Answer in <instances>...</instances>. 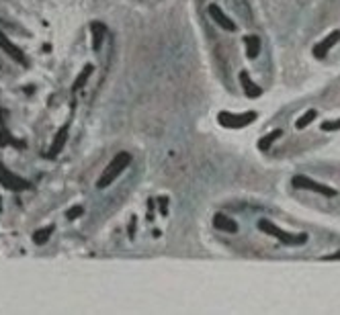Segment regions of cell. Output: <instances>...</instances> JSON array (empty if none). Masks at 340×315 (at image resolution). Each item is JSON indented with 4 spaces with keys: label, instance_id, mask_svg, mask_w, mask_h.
<instances>
[{
    "label": "cell",
    "instance_id": "cell-1",
    "mask_svg": "<svg viewBox=\"0 0 340 315\" xmlns=\"http://www.w3.org/2000/svg\"><path fill=\"white\" fill-rule=\"evenodd\" d=\"M129 164H131V155H129L127 151H119V153L113 158V160L107 164V168L103 170V174H101L96 187H99V189H105V187L113 185Z\"/></svg>",
    "mask_w": 340,
    "mask_h": 315
},
{
    "label": "cell",
    "instance_id": "cell-2",
    "mask_svg": "<svg viewBox=\"0 0 340 315\" xmlns=\"http://www.w3.org/2000/svg\"><path fill=\"white\" fill-rule=\"evenodd\" d=\"M258 229H260L262 233H266V235L277 238L283 246H301V244L307 242V233H289V231L281 229L279 225H275V223L269 221V219H260V221H258Z\"/></svg>",
    "mask_w": 340,
    "mask_h": 315
},
{
    "label": "cell",
    "instance_id": "cell-3",
    "mask_svg": "<svg viewBox=\"0 0 340 315\" xmlns=\"http://www.w3.org/2000/svg\"><path fill=\"white\" fill-rule=\"evenodd\" d=\"M291 185H293V189L311 191V193H318V195H322V197H326V199L338 197V191H336V189H332V187H328V185H322V182H318V180H313V178H309V176H303V174L293 176V178H291Z\"/></svg>",
    "mask_w": 340,
    "mask_h": 315
},
{
    "label": "cell",
    "instance_id": "cell-4",
    "mask_svg": "<svg viewBox=\"0 0 340 315\" xmlns=\"http://www.w3.org/2000/svg\"><path fill=\"white\" fill-rule=\"evenodd\" d=\"M256 115L254 111H246V113H240V115H234V113H228V111H220L217 115V123L224 127V129H244L248 127L250 123L256 121Z\"/></svg>",
    "mask_w": 340,
    "mask_h": 315
},
{
    "label": "cell",
    "instance_id": "cell-5",
    "mask_svg": "<svg viewBox=\"0 0 340 315\" xmlns=\"http://www.w3.org/2000/svg\"><path fill=\"white\" fill-rule=\"evenodd\" d=\"M0 187L11 191V193H23V191H29L31 185L29 180H25L23 176L15 174L13 170H9L3 162H0Z\"/></svg>",
    "mask_w": 340,
    "mask_h": 315
},
{
    "label": "cell",
    "instance_id": "cell-6",
    "mask_svg": "<svg viewBox=\"0 0 340 315\" xmlns=\"http://www.w3.org/2000/svg\"><path fill=\"white\" fill-rule=\"evenodd\" d=\"M0 49H3L13 62H17V64H21V66H27L29 62H27V56L23 54V49H19L9 37H7V33H3L0 31Z\"/></svg>",
    "mask_w": 340,
    "mask_h": 315
},
{
    "label": "cell",
    "instance_id": "cell-7",
    "mask_svg": "<svg viewBox=\"0 0 340 315\" xmlns=\"http://www.w3.org/2000/svg\"><path fill=\"white\" fill-rule=\"evenodd\" d=\"M340 41V31H332V33H328L322 41H318L315 45H313V58H318V60H324L328 54H330V49L336 45Z\"/></svg>",
    "mask_w": 340,
    "mask_h": 315
},
{
    "label": "cell",
    "instance_id": "cell-8",
    "mask_svg": "<svg viewBox=\"0 0 340 315\" xmlns=\"http://www.w3.org/2000/svg\"><path fill=\"white\" fill-rule=\"evenodd\" d=\"M209 17L213 19V23L215 25H220V29H224V31H236V23L217 7V5H209Z\"/></svg>",
    "mask_w": 340,
    "mask_h": 315
},
{
    "label": "cell",
    "instance_id": "cell-9",
    "mask_svg": "<svg viewBox=\"0 0 340 315\" xmlns=\"http://www.w3.org/2000/svg\"><path fill=\"white\" fill-rule=\"evenodd\" d=\"M213 227L220 229V231H224V233H238V229H240L238 221L232 219V217H228L226 213H215L213 215Z\"/></svg>",
    "mask_w": 340,
    "mask_h": 315
},
{
    "label": "cell",
    "instance_id": "cell-10",
    "mask_svg": "<svg viewBox=\"0 0 340 315\" xmlns=\"http://www.w3.org/2000/svg\"><path fill=\"white\" fill-rule=\"evenodd\" d=\"M240 84H242V90H244V94H246L248 98H258V96H262V88H260L256 82H252V78H250V74H248L246 70L240 72Z\"/></svg>",
    "mask_w": 340,
    "mask_h": 315
},
{
    "label": "cell",
    "instance_id": "cell-11",
    "mask_svg": "<svg viewBox=\"0 0 340 315\" xmlns=\"http://www.w3.org/2000/svg\"><path fill=\"white\" fill-rule=\"evenodd\" d=\"M68 123L62 127V129H58V133H56V137H54V141H52V145H50V151H47V155L50 158H56L64 147H66V143H68Z\"/></svg>",
    "mask_w": 340,
    "mask_h": 315
},
{
    "label": "cell",
    "instance_id": "cell-12",
    "mask_svg": "<svg viewBox=\"0 0 340 315\" xmlns=\"http://www.w3.org/2000/svg\"><path fill=\"white\" fill-rule=\"evenodd\" d=\"M90 33H92V49L99 51L103 41H105V35H107V25L101 23V21H92L90 23Z\"/></svg>",
    "mask_w": 340,
    "mask_h": 315
},
{
    "label": "cell",
    "instance_id": "cell-13",
    "mask_svg": "<svg viewBox=\"0 0 340 315\" xmlns=\"http://www.w3.org/2000/svg\"><path fill=\"white\" fill-rule=\"evenodd\" d=\"M244 43H246V58L248 60L258 58V54H260V37L258 35H246Z\"/></svg>",
    "mask_w": 340,
    "mask_h": 315
},
{
    "label": "cell",
    "instance_id": "cell-14",
    "mask_svg": "<svg viewBox=\"0 0 340 315\" xmlns=\"http://www.w3.org/2000/svg\"><path fill=\"white\" fill-rule=\"evenodd\" d=\"M92 72H94V66H92V64H86V66L82 68V72L76 76V80H74V84H72V92H76V90L84 88V86H86V82H88V78L92 76Z\"/></svg>",
    "mask_w": 340,
    "mask_h": 315
},
{
    "label": "cell",
    "instance_id": "cell-15",
    "mask_svg": "<svg viewBox=\"0 0 340 315\" xmlns=\"http://www.w3.org/2000/svg\"><path fill=\"white\" fill-rule=\"evenodd\" d=\"M281 137H283V129H275V131H271V133L262 135V137L258 139V149L266 151V149H269V147H273V143H275L277 139H281Z\"/></svg>",
    "mask_w": 340,
    "mask_h": 315
},
{
    "label": "cell",
    "instance_id": "cell-16",
    "mask_svg": "<svg viewBox=\"0 0 340 315\" xmlns=\"http://www.w3.org/2000/svg\"><path fill=\"white\" fill-rule=\"evenodd\" d=\"M9 143L17 145L19 149L25 147V141H17V139H13V135L9 133V129H7L5 123H3V117H0V147H5V145H9Z\"/></svg>",
    "mask_w": 340,
    "mask_h": 315
},
{
    "label": "cell",
    "instance_id": "cell-17",
    "mask_svg": "<svg viewBox=\"0 0 340 315\" xmlns=\"http://www.w3.org/2000/svg\"><path fill=\"white\" fill-rule=\"evenodd\" d=\"M315 119H318V111H315V109H309V111H305V113H303V115L295 121V129H299V131H301V129L309 127Z\"/></svg>",
    "mask_w": 340,
    "mask_h": 315
},
{
    "label": "cell",
    "instance_id": "cell-18",
    "mask_svg": "<svg viewBox=\"0 0 340 315\" xmlns=\"http://www.w3.org/2000/svg\"><path fill=\"white\" fill-rule=\"evenodd\" d=\"M52 233H54V225H47V227H43V229H37V231L33 233V242H35L37 246H43V244H47V240L52 238Z\"/></svg>",
    "mask_w": 340,
    "mask_h": 315
},
{
    "label": "cell",
    "instance_id": "cell-19",
    "mask_svg": "<svg viewBox=\"0 0 340 315\" xmlns=\"http://www.w3.org/2000/svg\"><path fill=\"white\" fill-rule=\"evenodd\" d=\"M320 129L322 131H340V119H336V121H324L322 125H320Z\"/></svg>",
    "mask_w": 340,
    "mask_h": 315
},
{
    "label": "cell",
    "instance_id": "cell-20",
    "mask_svg": "<svg viewBox=\"0 0 340 315\" xmlns=\"http://www.w3.org/2000/svg\"><path fill=\"white\" fill-rule=\"evenodd\" d=\"M82 213H84V209H82L80 205H76V207H70V209H68V219H78Z\"/></svg>",
    "mask_w": 340,
    "mask_h": 315
},
{
    "label": "cell",
    "instance_id": "cell-21",
    "mask_svg": "<svg viewBox=\"0 0 340 315\" xmlns=\"http://www.w3.org/2000/svg\"><path fill=\"white\" fill-rule=\"evenodd\" d=\"M158 205H160V213H162V215H168V199H166V197H160V199H158Z\"/></svg>",
    "mask_w": 340,
    "mask_h": 315
},
{
    "label": "cell",
    "instance_id": "cell-22",
    "mask_svg": "<svg viewBox=\"0 0 340 315\" xmlns=\"http://www.w3.org/2000/svg\"><path fill=\"white\" fill-rule=\"evenodd\" d=\"M133 235H135V217H131V223H129V238L133 240Z\"/></svg>",
    "mask_w": 340,
    "mask_h": 315
},
{
    "label": "cell",
    "instance_id": "cell-23",
    "mask_svg": "<svg viewBox=\"0 0 340 315\" xmlns=\"http://www.w3.org/2000/svg\"><path fill=\"white\" fill-rule=\"evenodd\" d=\"M324 260H340V252H338V254H330V256H324Z\"/></svg>",
    "mask_w": 340,
    "mask_h": 315
}]
</instances>
